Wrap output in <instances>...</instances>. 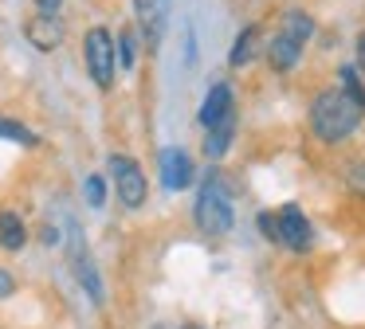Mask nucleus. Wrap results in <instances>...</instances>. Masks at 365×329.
<instances>
[{"label": "nucleus", "mask_w": 365, "mask_h": 329, "mask_svg": "<svg viewBox=\"0 0 365 329\" xmlns=\"http://www.w3.org/2000/svg\"><path fill=\"white\" fill-rule=\"evenodd\" d=\"M361 118H365V106L349 98L341 86H330V90H322L310 102V130H314V137L326 141V145L346 141L349 133L361 125Z\"/></svg>", "instance_id": "nucleus-1"}, {"label": "nucleus", "mask_w": 365, "mask_h": 329, "mask_svg": "<svg viewBox=\"0 0 365 329\" xmlns=\"http://www.w3.org/2000/svg\"><path fill=\"white\" fill-rule=\"evenodd\" d=\"M192 219L205 235H228L232 231V192H228V180H224L220 169H208L205 180H200V192H197V208H192Z\"/></svg>", "instance_id": "nucleus-2"}, {"label": "nucleus", "mask_w": 365, "mask_h": 329, "mask_svg": "<svg viewBox=\"0 0 365 329\" xmlns=\"http://www.w3.org/2000/svg\"><path fill=\"white\" fill-rule=\"evenodd\" d=\"M83 59H87V70L95 78L98 90H110L114 86V70H118V55H114V36L106 28H91L83 36Z\"/></svg>", "instance_id": "nucleus-3"}, {"label": "nucleus", "mask_w": 365, "mask_h": 329, "mask_svg": "<svg viewBox=\"0 0 365 329\" xmlns=\"http://www.w3.org/2000/svg\"><path fill=\"white\" fill-rule=\"evenodd\" d=\"M106 169H110V177H114V188H118V200L126 204V208H142V204H145V196H150V184H145L142 164H138L134 157H126V153H110Z\"/></svg>", "instance_id": "nucleus-4"}, {"label": "nucleus", "mask_w": 365, "mask_h": 329, "mask_svg": "<svg viewBox=\"0 0 365 329\" xmlns=\"http://www.w3.org/2000/svg\"><path fill=\"white\" fill-rule=\"evenodd\" d=\"M169 12L173 0H134V20H138V39L145 51H158L169 28Z\"/></svg>", "instance_id": "nucleus-5"}, {"label": "nucleus", "mask_w": 365, "mask_h": 329, "mask_svg": "<svg viewBox=\"0 0 365 329\" xmlns=\"http://www.w3.org/2000/svg\"><path fill=\"white\" fill-rule=\"evenodd\" d=\"M67 251H71V266H75V278H79V286L87 290V298L95 306H103L106 302V290H103V278H98V271H95V258L87 255V247H83V235H79V227H67Z\"/></svg>", "instance_id": "nucleus-6"}, {"label": "nucleus", "mask_w": 365, "mask_h": 329, "mask_svg": "<svg viewBox=\"0 0 365 329\" xmlns=\"http://www.w3.org/2000/svg\"><path fill=\"white\" fill-rule=\"evenodd\" d=\"M275 231H279V243L291 251H310V219L302 216L299 204H283V212L275 216Z\"/></svg>", "instance_id": "nucleus-7"}, {"label": "nucleus", "mask_w": 365, "mask_h": 329, "mask_svg": "<svg viewBox=\"0 0 365 329\" xmlns=\"http://www.w3.org/2000/svg\"><path fill=\"white\" fill-rule=\"evenodd\" d=\"M158 172H161V184H165L169 192H181V188L192 184V157L185 153V149L169 145L158 153Z\"/></svg>", "instance_id": "nucleus-8"}, {"label": "nucleus", "mask_w": 365, "mask_h": 329, "mask_svg": "<svg viewBox=\"0 0 365 329\" xmlns=\"http://www.w3.org/2000/svg\"><path fill=\"white\" fill-rule=\"evenodd\" d=\"M24 36H28V43H32L36 51H56V47L63 43V24H59V16H40L36 12L32 20L24 24Z\"/></svg>", "instance_id": "nucleus-9"}, {"label": "nucleus", "mask_w": 365, "mask_h": 329, "mask_svg": "<svg viewBox=\"0 0 365 329\" xmlns=\"http://www.w3.org/2000/svg\"><path fill=\"white\" fill-rule=\"evenodd\" d=\"M232 86L228 83H216V86H208V94H205V102H200V125H216V122H224V118L232 114Z\"/></svg>", "instance_id": "nucleus-10"}, {"label": "nucleus", "mask_w": 365, "mask_h": 329, "mask_svg": "<svg viewBox=\"0 0 365 329\" xmlns=\"http://www.w3.org/2000/svg\"><path fill=\"white\" fill-rule=\"evenodd\" d=\"M267 59H271V67H275V70H291L294 63L302 59V43H299V39H291V36H283V31H275L271 43H267Z\"/></svg>", "instance_id": "nucleus-11"}, {"label": "nucleus", "mask_w": 365, "mask_h": 329, "mask_svg": "<svg viewBox=\"0 0 365 329\" xmlns=\"http://www.w3.org/2000/svg\"><path fill=\"white\" fill-rule=\"evenodd\" d=\"M208 137H205V157H224L232 149V137H236V110H232L228 118H224V122H216V125H208Z\"/></svg>", "instance_id": "nucleus-12"}, {"label": "nucleus", "mask_w": 365, "mask_h": 329, "mask_svg": "<svg viewBox=\"0 0 365 329\" xmlns=\"http://www.w3.org/2000/svg\"><path fill=\"white\" fill-rule=\"evenodd\" d=\"M255 47H259V24H247V28L236 36V43H232L228 63L232 67H247V63L255 59Z\"/></svg>", "instance_id": "nucleus-13"}, {"label": "nucleus", "mask_w": 365, "mask_h": 329, "mask_svg": "<svg viewBox=\"0 0 365 329\" xmlns=\"http://www.w3.org/2000/svg\"><path fill=\"white\" fill-rule=\"evenodd\" d=\"M28 243V227L16 212H0V247L4 251H20Z\"/></svg>", "instance_id": "nucleus-14"}, {"label": "nucleus", "mask_w": 365, "mask_h": 329, "mask_svg": "<svg viewBox=\"0 0 365 329\" xmlns=\"http://www.w3.org/2000/svg\"><path fill=\"white\" fill-rule=\"evenodd\" d=\"M279 31H283V36H291V39H299V43L307 47L310 36H314V20H310V12H302V8H291V12H283Z\"/></svg>", "instance_id": "nucleus-15"}, {"label": "nucleus", "mask_w": 365, "mask_h": 329, "mask_svg": "<svg viewBox=\"0 0 365 329\" xmlns=\"http://www.w3.org/2000/svg\"><path fill=\"white\" fill-rule=\"evenodd\" d=\"M0 141H16V145H40V137H36L28 125H20V122H12V118H0Z\"/></svg>", "instance_id": "nucleus-16"}, {"label": "nucleus", "mask_w": 365, "mask_h": 329, "mask_svg": "<svg viewBox=\"0 0 365 329\" xmlns=\"http://www.w3.org/2000/svg\"><path fill=\"white\" fill-rule=\"evenodd\" d=\"M114 55H118V63L126 70H134V63H138V36H134V28L118 31V39H114Z\"/></svg>", "instance_id": "nucleus-17"}, {"label": "nucleus", "mask_w": 365, "mask_h": 329, "mask_svg": "<svg viewBox=\"0 0 365 329\" xmlns=\"http://www.w3.org/2000/svg\"><path fill=\"white\" fill-rule=\"evenodd\" d=\"M338 78H341V90H346L354 102H361V106H365V83H361V75H357V67H341Z\"/></svg>", "instance_id": "nucleus-18"}, {"label": "nucleus", "mask_w": 365, "mask_h": 329, "mask_svg": "<svg viewBox=\"0 0 365 329\" xmlns=\"http://www.w3.org/2000/svg\"><path fill=\"white\" fill-rule=\"evenodd\" d=\"M83 196H87L91 208H103V204H106V180H103V172H91V177L83 180Z\"/></svg>", "instance_id": "nucleus-19"}, {"label": "nucleus", "mask_w": 365, "mask_h": 329, "mask_svg": "<svg viewBox=\"0 0 365 329\" xmlns=\"http://www.w3.org/2000/svg\"><path fill=\"white\" fill-rule=\"evenodd\" d=\"M346 180H349V188H354L357 196H365V161H354V164H349Z\"/></svg>", "instance_id": "nucleus-20"}, {"label": "nucleus", "mask_w": 365, "mask_h": 329, "mask_svg": "<svg viewBox=\"0 0 365 329\" xmlns=\"http://www.w3.org/2000/svg\"><path fill=\"white\" fill-rule=\"evenodd\" d=\"M259 231H263V239L279 243V231H275V216H267V212H259Z\"/></svg>", "instance_id": "nucleus-21"}, {"label": "nucleus", "mask_w": 365, "mask_h": 329, "mask_svg": "<svg viewBox=\"0 0 365 329\" xmlns=\"http://www.w3.org/2000/svg\"><path fill=\"white\" fill-rule=\"evenodd\" d=\"M12 290H16V278L0 266V302H4V298H12Z\"/></svg>", "instance_id": "nucleus-22"}, {"label": "nucleus", "mask_w": 365, "mask_h": 329, "mask_svg": "<svg viewBox=\"0 0 365 329\" xmlns=\"http://www.w3.org/2000/svg\"><path fill=\"white\" fill-rule=\"evenodd\" d=\"M59 4H63V0H36V12H40V16H56Z\"/></svg>", "instance_id": "nucleus-23"}, {"label": "nucleus", "mask_w": 365, "mask_h": 329, "mask_svg": "<svg viewBox=\"0 0 365 329\" xmlns=\"http://www.w3.org/2000/svg\"><path fill=\"white\" fill-rule=\"evenodd\" d=\"M357 70H365V31L357 36Z\"/></svg>", "instance_id": "nucleus-24"}, {"label": "nucleus", "mask_w": 365, "mask_h": 329, "mask_svg": "<svg viewBox=\"0 0 365 329\" xmlns=\"http://www.w3.org/2000/svg\"><path fill=\"white\" fill-rule=\"evenodd\" d=\"M181 329H200V325H181Z\"/></svg>", "instance_id": "nucleus-25"}]
</instances>
